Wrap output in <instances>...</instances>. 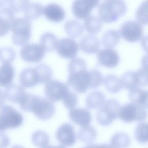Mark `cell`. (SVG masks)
Masks as SVG:
<instances>
[{"instance_id": "19", "label": "cell", "mask_w": 148, "mask_h": 148, "mask_svg": "<svg viewBox=\"0 0 148 148\" xmlns=\"http://www.w3.org/2000/svg\"><path fill=\"white\" fill-rule=\"evenodd\" d=\"M19 79L21 85L25 88L33 87L39 84L34 68L29 67L23 69L20 73Z\"/></svg>"}, {"instance_id": "29", "label": "cell", "mask_w": 148, "mask_h": 148, "mask_svg": "<svg viewBox=\"0 0 148 148\" xmlns=\"http://www.w3.org/2000/svg\"><path fill=\"white\" fill-rule=\"evenodd\" d=\"M120 35L119 32L115 30H110L106 32L101 39L102 44L106 48H112L119 42Z\"/></svg>"}, {"instance_id": "25", "label": "cell", "mask_w": 148, "mask_h": 148, "mask_svg": "<svg viewBox=\"0 0 148 148\" xmlns=\"http://www.w3.org/2000/svg\"><path fill=\"white\" fill-rule=\"evenodd\" d=\"M29 0H0V8H8L15 13L24 10Z\"/></svg>"}, {"instance_id": "5", "label": "cell", "mask_w": 148, "mask_h": 148, "mask_svg": "<svg viewBox=\"0 0 148 148\" xmlns=\"http://www.w3.org/2000/svg\"><path fill=\"white\" fill-rule=\"evenodd\" d=\"M120 106L119 102L115 99L107 100L97 113L96 119L98 122L103 126L110 125L119 116Z\"/></svg>"}, {"instance_id": "27", "label": "cell", "mask_w": 148, "mask_h": 148, "mask_svg": "<svg viewBox=\"0 0 148 148\" xmlns=\"http://www.w3.org/2000/svg\"><path fill=\"white\" fill-rule=\"evenodd\" d=\"M44 7L37 3H29L24 10L25 18L29 20L36 19L43 13Z\"/></svg>"}, {"instance_id": "13", "label": "cell", "mask_w": 148, "mask_h": 148, "mask_svg": "<svg viewBox=\"0 0 148 148\" xmlns=\"http://www.w3.org/2000/svg\"><path fill=\"white\" fill-rule=\"evenodd\" d=\"M57 140L63 147L73 145L76 141V136L73 127L70 124L65 123L58 129L56 133Z\"/></svg>"}, {"instance_id": "43", "label": "cell", "mask_w": 148, "mask_h": 148, "mask_svg": "<svg viewBox=\"0 0 148 148\" xmlns=\"http://www.w3.org/2000/svg\"><path fill=\"white\" fill-rule=\"evenodd\" d=\"M106 1H107V0H106Z\"/></svg>"}, {"instance_id": "18", "label": "cell", "mask_w": 148, "mask_h": 148, "mask_svg": "<svg viewBox=\"0 0 148 148\" xmlns=\"http://www.w3.org/2000/svg\"><path fill=\"white\" fill-rule=\"evenodd\" d=\"M80 47L81 50L85 53L95 54L99 51L100 43L96 36L90 34L82 38L80 42Z\"/></svg>"}, {"instance_id": "11", "label": "cell", "mask_w": 148, "mask_h": 148, "mask_svg": "<svg viewBox=\"0 0 148 148\" xmlns=\"http://www.w3.org/2000/svg\"><path fill=\"white\" fill-rule=\"evenodd\" d=\"M45 51L40 44H30L25 45L22 48L20 55L22 58L27 62L36 63L42 60Z\"/></svg>"}, {"instance_id": "4", "label": "cell", "mask_w": 148, "mask_h": 148, "mask_svg": "<svg viewBox=\"0 0 148 148\" xmlns=\"http://www.w3.org/2000/svg\"><path fill=\"white\" fill-rule=\"evenodd\" d=\"M22 115L14 108L8 105L1 106L0 131L14 129L20 127L23 123Z\"/></svg>"}, {"instance_id": "42", "label": "cell", "mask_w": 148, "mask_h": 148, "mask_svg": "<svg viewBox=\"0 0 148 148\" xmlns=\"http://www.w3.org/2000/svg\"><path fill=\"white\" fill-rule=\"evenodd\" d=\"M142 67L148 70V54L145 55L141 60Z\"/></svg>"}, {"instance_id": "26", "label": "cell", "mask_w": 148, "mask_h": 148, "mask_svg": "<svg viewBox=\"0 0 148 148\" xmlns=\"http://www.w3.org/2000/svg\"><path fill=\"white\" fill-rule=\"evenodd\" d=\"M102 21L99 17L90 16L85 20L84 28L90 34H96L100 31L102 28Z\"/></svg>"}, {"instance_id": "30", "label": "cell", "mask_w": 148, "mask_h": 148, "mask_svg": "<svg viewBox=\"0 0 148 148\" xmlns=\"http://www.w3.org/2000/svg\"><path fill=\"white\" fill-rule=\"evenodd\" d=\"M34 68L39 83H46L51 80L53 75L52 72L49 66L45 64H40L36 66Z\"/></svg>"}, {"instance_id": "17", "label": "cell", "mask_w": 148, "mask_h": 148, "mask_svg": "<svg viewBox=\"0 0 148 148\" xmlns=\"http://www.w3.org/2000/svg\"><path fill=\"white\" fill-rule=\"evenodd\" d=\"M43 14L48 20L55 23L62 21L65 16L63 9L54 3H49L46 5L44 8Z\"/></svg>"}, {"instance_id": "12", "label": "cell", "mask_w": 148, "mask_h": 148, "mask_svg": "<svg viewBox=\"0 0 148 148\" xmlns=\"http://www.w3.org/2000/svg\"><path fill=\"white\" fill-rule=\"evenodd\" d=\"M79 50L77 43L73 39L69 38H64L59 41L56 49L59 56L68 59L75 58Z\"/></svg>"}, {"instance_id": "8", "label": "cell", "mask_w": 148, "mask_h": 148, "mask_svg": "<svg viewBox=\"0 0 148 148\" xmlns=\"http://www.w3.org/2000/svg\"><path fill=\"white\" fill-rule=\"evenodd\" d=\"M120 36L126 41L134 42L140 40L143 35V30L140 24L136 21L131 20L124 23L119 31Z\"/></svg>"}, {"instance_id": "23", "label": "cell", "mask_w": 148, "mask_h": 148, "mask_svg": "<svg viewBox=\"0 0 148 148\" xmlns=\"http://www.w3.org/2000/svg\"><path fill=\"white\" fill-rule=\"evenodd\" d=\"M58 41L54 34L47 32L43 33L41 36L40 44L46 51L51 52L56 50Z\"/></svg>"}, {"instance_id": "36", "label": "cell", "mask_w": 148, "mask_h": 148, "mask_svg": "<svg viewBox=\"0 0 148 148\" xmlns=\"http://www.w3.org/2000/svg\"><path fill=\"white\" fill-rule=\"evenodd\" d=\"M90 75L91 81L90 88L95 89L99 87L103 80L101 73L97 69L89 71Z\"/></svg>"}, {"instance_id": "39", "label": "cell", "mask_w": 148, "mask_h": 148, "mask_svg": "<svg viewBox=\"0 0 148 148\" xmlns=\"http://www.w3.org/2000/svg\"><path fill=\"white\" fill-rule=\"evenodd\" d=\"M136 78L138 86L148 85V70L143 68L135 71Z\"/></svg>"}, {"instance_id": "1", "label": "cell", "mask_w": 148, "mask_h": 148, "mask_svg": "<svg viewBox=\"0 0 148 148\" xmlns=\"http://www.w3.org/2000/svg\"><path fill=\"white\" fill-rule=\"evenodd\" d=\"M23 111L32 112L39 119H49L53 115L55 108L53 102L47 99L27 93L19 104Z\"/></svg>"}, {"instance_id": "38", "label": "cell", "mask_w": 148, "mask_h": 148, "mask_svg": "<svg viewBox=\"0 0 148 148\" xmlns=\"http://www.w3.org/2000/svg\"><path fill=\"white\" fill-rule=\"evenodd\" d=\"M15 58V52L11 48L6 47L1 49L0 59L3 63H10Z\"/></svg>"}, {"instance_id": "32", "label": "cell", "mask_w": 148, "mask_h": 148, "mask_svg": "<svg viewBox=\"0 0 148 148\" xmlns=\"http://www.w3.org/2000/svg\"><path fill=\"white\" fill-rule=\"evenodd\" d=\"M111 147L116 148H125L131 143L129 136L127 134L121 132H118L112 137L110 141Z\"/></svg>"}, {"instance_id": "34", "label": "cell", "mask_w": 148, "mask_h": 148, "mask_svg": "<svg viewBox=\"0 0 148 148\" xmlns=\"http://www.w3.org/2000/svg\"><path fill=\"white\" fill-rule=\"evenodd\" d=\"M134 136L136 140L141 143L148 142V123H142L136 127Z\"/></svg>"}, {"instance_id": "2", "label": "cell", "mask_w": 148, "mask_h": 148, "mask_svg": "<svg viewBox=\"0 0 148 148\" xmlns=\"http://www.w3.org/2000/svg\"><path fill=\"white\" fill-rule=\"evenodd\" d=\"M127 10L126 5L123 0H107L99 5L98 14L102 21L111 23L123 16Z\"/></svg>"}, {"instance_id": "24", "label": "cell", "mask_w": 148, "mask_h": 148, "mask_svg": "<svg viewBox=\"0 0 148 148\" xmlns=\"http://www.w3.org/2000/svg\"><path fill=\"white\" fill-rule=\"evenodd\" d=\"M64 29L67 35L73 38H79L84 32L82 25L79 21L74 20L67 21L64 25Z\"/></svg>"}, {"instance_id": "31", "label": "cell", "mask_w": 148, "mask_h": 148, "mask_svg": "<svg viewBox=\"0 0 148 148\" xmlns=\"http://www.w3.org/2000/svg\"><path fill=\"white\" fill-rule=\"evenodd\" d=\"M120 81L122 87L129 91L139 87L137 83L135 71L125 72L122 75Z\"/></svg>"}, {"instance_id": "37", "label": "cell", "mask_w": 148, "mask_h": 148, "mask_svg": "<svg viewBox=\"0 0 148 148\" xmlns=\"http://www.w3.org/2000/svg\"><path fill=\"white\" fill-rule=\"evenodd\" d=\"M63 101L64 106L67 109L71 110L74 108L77 105V97L75 93L70 90Z\"/></svg>"}, {"instance_id": "35", "label": "cell", "mask_w": 148, "mask_h": 148, "mask_svg": "<svg viewBox=\"0 0 148 148\" xmlns=\"http://www.w3.org/2000/svg\"><path fill=\"white\" fill-rule=\"evenodd\" d=\"M33 143L39 147H45L48 145L49 139L48 134L41 131H38L34 132L32 137Z\"/></svg>"}, {"instance_id": "15", "label": "cell", "mask_w": 148, "mask_h": 148, "mask_svg": "<svg viewBox=\"0 0 148 148\" xmlns=\"http://www.w3.org/2000/svg\"><path fill=\"white\" fill-rule=\"evenodd\" d=\"M2 100L7 99L10 101L19 104L26 93L23 86L16 84H11L7 87L5 91H1Z\"/></svg>"}, {"instance_id": "33", "label": "cell", "mask_w": 148, "mask_h": 148, "mask_svg": "<svg viewBox=\"0 0 148 148\" xmlns=\"http://www.w3.org/2000/svg\"><path fill=\"white\" fill-rule=\"evenodd\" d=\"M136 18L140 25H148V0L143 1L137 9Z\"/></svg>"}, {"instance_id": "9", "label": "cell", "mask_w": 148, "mask_h": 148, "mask_svg": "<svg viewBox=\"0 0 148 148\" xmlns=\"http://www.w3.org/2000/svg\"><path fill=\"white\" fill-rule=\"evenodd\" d=\"M69 91L67 85L55 80L47 83L44 89L47 98L53 102L63 100Z\"/></svg>"}, {"instance_id": "6", "label": "cell", "mask_w": 148, "mask_h": 148, "mask_svg": "<svg viewBox=\"0 0 148 148\" xmlns=\"http://www.w3.org/2000/svg\"><path fill=\"white\" fill-rule=\"evenodd\" d=\"M147 113L143 106L133 103H128L120 107L119 117L123 122L129 123L134 121L142 122L147 118Z\"/></svg>"}, {"instance_id": "10", "label": "cell", "mask_w": 148, "mask_h": 148, "mask_svg": "<svg viewBox=\"0 0 148 148\" xmlns=\"http://www.w3.org/2000/svg\"><path fill=\"white\" fill-rule=\"evenodd\" d=\"M99 0H75L72 5L75 16L79 20H85L89 16L92 9L97 6Z\"/></svg>"}, {"instance_id": "14", "label": "cell", "mask_w": 148, "mask_h": 148, "mask_svg": "<svg viewBox=\"0 0 148 148\" xmlns=\"http://www.w3.org/2000/svg\"><path fill=\"white\" fill-rule=\"evenodd\" d=\"M97 58L100 64L109 68L116 66L119 61L118 54L112 48H106L99 50Z\"/></svg>"}, {"instance_id": "20", "label": "cell", "mask_w": 148, "mask_h": 148, "mask_svg": "<svg viewBox=\"0 0 148 148\" xmlns=\"http://www.w3.org/2000/svg\"><path fill=\"white\" fill-rule=\"evenodd\" d=\"M14 75V70L10 63H3L0 67V85L5 87L11 84Z\"/></svg>"}, {"instance_id": "40", "label": "cell", "mask_w": 148, "mask_h": 148, "mask_svg": "<svg viewBox=\"0 0 148 148\" xmlns=\"http://www.w3.org/2000/svg\"><path fill=\"white\" fill-rule=\"evenodd\" d=\"M140 104L148 109V90H143L140 97Z\"/></svg>"}, {"instance_id": "7", "label": "cell", "mask_w": 148, "mask_h": 148, "mask_svg": "<svg viewBox=\"0 0 148 148\" xmlns=\"http://www.w3.org/2000/svg\"><path fill=\"white\" fill-rule=\"evenodd\" d=\"M90 81L89 71L84 69L69 74L67 83L77 92L83 93L90 88Z\"/></svg>"}, {"instance_id": "3", "label": "cell", "mask_w": 148, "mask_h": 148, "mask_svg": "<svg viewBox=\"0 0 148 148\" xmlns=\"http://www.w3.org/2000/svg\"><path fill=\"white\" fill-rule=\"evenodd\" d=\"M31 23L25 18H15L12 22L10 30L12 32L13 43L23 46L29 42L31 36Z\"/></svg>"}, {"instance_id": "22", "label": "cell", "mask_w": 148, "mask_h": 148, "mask_svg": "<svg viewBox=\"0 0 148 148\" xmlns=\"http://www.w3.org/2000/svg\"><path fill=\"white\" fill-rule=\"evenodd\" d=\"M105 97L102 92L96 91L90 94L86 100V105L91 110L97 109L102 106L105 102Z\"/></svg>"}, {"instance_id": "21", "label": "cell", "mask_w": 148, "mask_h": 148, "mask_svg": "<svg viewBox=\"0 0 148 148\" xmlns=\"http://www.w3.org/2000/svg\"><path fill=\"white\" fill-rule=\"evenodd\" d=\"M77 135L80 141L84 143L90 144L96 139L97 133L93 127L89 125L82 127L78 130Z\"/></svg>"}, {"instance_id": "41", "label": "cell", "mask_w": 148, "mask_h": 148, "mask_svg": "<svg viewBox=\"0 0 148 148\" xmlns=\"http://www.w3.org/2000/svg\"><path fill=\"white\" fill-rule=\"evenodd\" d=\"M141 45L144 51L148 53V36L144 37L142 39Z\"/></svg>"}, {"instance_id": "28", "label": "cell", "mask_w": 148, "mask_h": 148, "mask_svg": "<svg viewBox=\"0 0 148 148\" xmlns=\"http://www.w3.org/2000/svg\"><path fill=\"white\" fill-rule=\"evenodd\" d=\"M103 81L106 89L112 93L118 92L122 88L120 79L114 74H110L106 75Z\"/></svg>"}, {"instance_id": "16", "label": "cell", "mask_w": 148, "mask_h": 148, "mask_svg": "<svg viewBox=\"0 0 148 148\" xmlns=\"http://www.w3.org/2000/svg\"><path fill=\"white\" fill-rule=\"evenodd\" d=\"M69 117L74 123L81 127L89 125L91 121V116L89 111L85 108H74L70 110Z\"/></svg>"}]
</instances>
